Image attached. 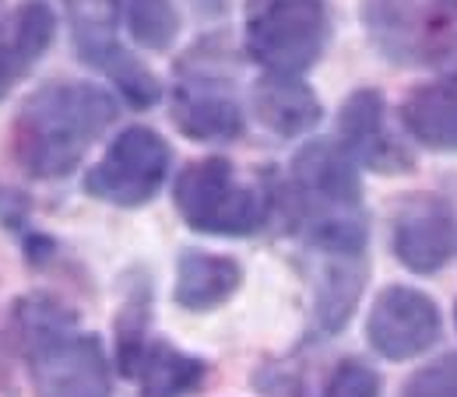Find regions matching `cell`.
I'll return each mask as SVG.
<instances>
[{"instance_id": "cell-1", "label": "cell", "mask_w": 457, "mask_h": 397, "mask_svg": "<svg viewBox=\"0 0 457 397\" xmlns=\"http://www.w3.org/2000/svg\"><path fill=\"white\" fill-rule=\"evenodd\" d=\"M116 120V99L92 81H50L36 88L11 127L14 162L32 179H60Z\"/></svg>"}, {"instance_id": "cell-2", "label": "cell", "mask_w": 457, "mask_h": 397, "mask_svg": "<svg viewBox=\"0 0 457 397\" xmlns=\"http://www.w3.org/2000/svg\"><path fill=\"white\" fill-rule=\"evenodd\" d=\"M14 338L25 355L36 397H113L103 341L78 327L54 295H25L14 306Z\"/></svg>"}, {"instance_id": "cell-3", "label": "cell", "mask_w": 457, "mask_h": 397, "mask_svg": "<svg viewBox=\"0 0 457 397\" xmlns=\"http://www.w3.org/2000/svg\"><path fill=\"white\" fill-rule=\"evenodd\" d=\"M292 194L317 253H366V215L355 159L338 141H310L292 159Z\"/></svg>"}, {"instance_id": "cell-4", "label": "cell", "mask_w": 457, "mask_h": 397, "mask_svg": "<svg viewBox=\"0 0 457 397\" xmlns=\"http://www.w3.org/2000/svg\"><path fill=\"white\" fill-rule=\"evenodd\" d=\"M172 201L179 219L194 232L226 239L257 232L271 211L268 194L253 183H243L236 176V166L222 155L183 166L172 186Z\"/></svg>"}, {"instance_id": "cell-5", "label": "cell", "mask_w": 457, "mask_h": 397, "mask_svg": "<svg viewBox=\"0 0 457 397\" xmlns=\"http://www.w3.org/2000/svg\"><path fill=\"white\" fill-rule=\"evenodd\" d=\"M328 7L324 0H250L243 18L246 57L268 74L299 78L328 46Z\"/></svg>"}, {"instance_id": "cell-6", "label": "cell", "mask_w": 457, "mask_h": 397, "mask_svg": "<svg viewBox=\"0 0 457 397\" xmlns=\"http://www.w3.org/2000/svg\"><path fill=\"white\" fill-rule=\"evenodd\" d=\"M63 7H67V21H71L78 57L88 67L103 70L123 92V99L130 106H137V110L155 106L159 103L155 74L137 57H130L116 39L123 0H63Z\"/></svg>"}, {"instance_id": "cell-7", "label": "cell", "mask_w": 457, "mask_h": 397, "mask_svg": "<svg viewBox=\"0 0 457 397\" xmlns=\"http://www.w3.org/2000/svg\"><path fill=\"white\" fill-rule=\"evenodd\" d=\"M170 162L172 152L159 130L127 127L123 134H116L106 155L88 170L85 194L113 208H141L162 190Z\"/></svg>"}, {"instance_id": "cell-8", "label": "cell", "mask_w": 457, "mask_h": 397, "mask_svg": "<svg viewBox=\"0 0 457 397\" xmlns=\"http://www.w3.org/2000/svg\"><path fill=\"white\" fill-rule=\"evenodd\" d=\"M362 25L370 43L395 63H426L454 50L451 25L436 21L422 0H366Z\"/></svg>"}, {"instance_id": "cell-9", "label": "cell", "mask_w": 457, "mask_h": 397, "mask_svg": "<svg viewBox=\"0 0 457 397\" xmlns=\"http://www.w3.org/2000/svg\"><path fill=\"white\" fill-rule=\"evenodd\" d=\"M366 338L391 362L415 359L440 341V310L426 292L391 285L377 295L370 310Z\"/></svg>"}, {"instance_id": "cell-10", "label": "cell", "mask_w": 457, "mask_h": 397, "mask_svg": "<svg viewBox=\"0 0 457 397\" xmlns=\"http://www.w3.org/2000/svg\"><path fill=\"white\" fill-rule=\"evenodd\" d=\"M395 257L415 275L440 271L457 253V219L447 201L433 194L404 197L391 228Z\"/></svg>"}, {"instance_id": "cell-11", "label": "cell", "mask_w": 457, "mask_h": 397, "mask_svg": "<svg viewBox=\"0 0 457 397\" xmlns=\"http://www.w3.org/2000/svg\"><path fill=\"white\" fill-rule=\"evenodd\" d=\"M172 123L190 141H232L243 134V110L219 78L197 74L176 85Z\"/></svg>"}, {"instance_id": "cell-12", "label": "cell", "mask_w": 457, "mask_h": 397, "mask_svg": "<svg viewBox=\"0 0 457 397\" xmlns=\"http://www.w3.org/2000/svg\"><path fill=\"white\" fill-rule=\"evenodd\" d=\"M338 137H342L338 145L366 170L404 172V166H408V155L387 134L384 99L373 88H359L345 99L342 113H338Z\"/></svg>"}, {"instance_id": "cell-13", "label": "cell", "mask_w": 457, "mask_h": 397, "mask_svg": "<svg viewBox=\"0 0 457 397\" xmlns=\"http://www.w3.org/2000/svg\"><path fill=\"white\" fill-rule=\"evenodd\" d=\"M54 36H57V14L46 0H29L11 14L0 36V99L11 95V88L32 74V67L50 50Z\"/></svg>"}, {"instance_id": "cell-14", "label": "cell", "mask_w": 457, "mask_h": 397, "mask_svg": "<svg viewBox=\"0 0 457 397\" xmlns=\"http://www.w3.org/2000/svg\"><path fill=\"white\" fill-rule=\"evenodd\" d=\"M239 285H243L239 261L204 250H183L176 261L172 299L187 313H212L239 292Z\"/></svg>"}, {"instance_id": "cell-15", "label": "cell", "mask_w": 457, "mask_h": 397, "mask_svg": "<svg viewBox=\"0 0 457 397\" xmlns=\"http://www.w3.org/2000/svg\"><path fill=\"white\" fill-rule=\"evenodd\" d=\"M401 120L422 148L457 152V74L419 85L401 103Z\"/></svg>"}, {"instance_id": "cell-16", "label": "cell", "mask_w": 457, "mask_h": 397, "mask_svg": "<svg viewBox=\"0 0 457 397\" xmlns=\"http://www.w3.org/2000/svg\"><path fill=\"white\" fill-rule=\"evenodd\" d=\"M253 113L278 137H299L320 123V99L292 74H268L253 88Z\"/></svg>"}, {"instance_id": "cell-17", "label": "cell", "mask_w": 457, "mask_h": 397, "mask_svg": "<svg viewBox=\"0 0 457 397\" xmlns=\"http://www.w3.org/2000/svg\"><path fill=\"white\" fill-rule=\"evenodd\" d=\"M141 397H194L208 380V362L179 352L166 338H148L134 373Z\"/></svg>"}, {"instance_id": "cell-18", "label": "cell", "mask_w": 457, "mask_h": 397, "mask_svg": "<svg viewBox=\"0 0 457 397\" xmlns=\"http://www.w3.org/2000/svg\"><path fill=\"white\" fill-rule=\"evenodd\" d=\"M324 268L317 275V324L320 331L335 335L342 331L362 295V282H366V261L362 253H320Z\"/></svg>"}, {"instance_id": "cell-19", "label": "cell", "mask_w": 457, "mask_h": 397, "mask_svg": "<svg viewBox=\"0 0 457 397\" xmlns=\"http://www.w3.org/2000/svg\"><path fill=\"white\" fill-rule=\"evenodd\" d=\"M127 29L145 50H170L179 32V14L172 0H123Z\"/></svg>"}, {"instance_id": "cell-20", "label": "cell", "mask_w": 457, "mask_h": 397, "mask_svg": "<svg viewBox=\"0 0 457 397\" xmlns=\"http://www.w3.org/2000/svg\"><path fill=\"white\" fill-rule=\"evenodd\" d=\"M148 285L137 282L130 288V299L123 302V313L116 320V362H120V373L130 376L145 344H148Z\"/></svg>"}, {"instance_id": "cell-21", "label": "cell", "mask_w": 457, "mask_h": 397, "mask_svg": "<svg viewBox=\"0 0 457 397\" xmlns=\"http://www.w3.org/2000/svg\"><path fill=\"white\" fill-rule=\"evenodd\" d=\"M384 394V384L377 376V369H370L366 362L359 359H345L342 366L331 373L328 387L320 397H380Z\"/></svg>"}, {"instance_id": "cell-22", "label": "cell", "mask_w": 457, "mask_h": 397, "mask_svg": "<svg viewBox=\"0 0 457 397\" xmlns=\"http://www.w3.org/2000/svg\"><path fill=\"white\" fill-rule=\"evenodd\" d=\"M401 397H457V355H444L440 362L419 369Z\"/></svg>"}, {"instance_id": "cell-23", "label": "cell", "mask_w": 457, "mask_h": 397, "mask_svg": "<svg viewBox=\"0 0 457 397\" xmlns=\"http://www.w3.org/2000/svg\"><path fill=\"white\" fill-rule=\"evenodd\" d=\"M436 4H444V7H457V0H436Z\"/></svg>"}]
</instances>
